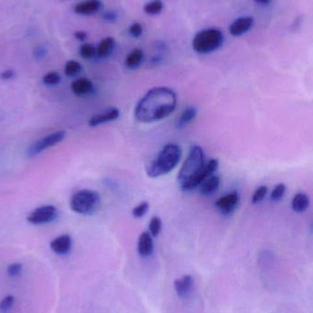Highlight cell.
<instances>
[{"label": "cell", "instance_id": "7c38bea8", "mask_svg": "<svg viewBox=\"0 0 313 313\" xmlns=\"http://www.w3.org/2000/svg\"><path fill=\"white\" fill-rule=\"evenodd\" d=\"M50 246L55 254L64 256L70 251L72 238L69 234H62L58 238H54L50 244Z\"/></svg>", "mask_w": 313, "mask_h": 313}, {"label": "cell", "instance_id": "e575fe53", "mask_svg": "<svg viewBox=\"0 0 313 313\" xmlns=\"http://www.w3.org/2000/svg\"><path fill=\"white\" fill-rule=\"evenodd\" d=\"M253 1L260 5H268L272 0H253Z\"/></svg>", "mask_w": 313, "mask_h": 313}, {"label": "cell", "instance_id": "cb8c5ba5", "mask_svg": "<svg viewBox=\"0 0 313 313\" xmlns=\"http://www.w3.org/2000/svg\"><path fill=\"white\" fill-rule=\"evenodd\" d=\"M62 81V77L57 72H49L42 77V82L47 86H58Z\"/></svg>", "mask_w": 313, "mask_h": 313}, {"label": "cell", "instance_id": "52a82bcc", "mask_svg": "<svg viewBox=\"0 0 313 313\" xmlns=\"http://www.w3.org/2000/svg\"><path fill=\"white\" fill-rule=\"evenodd\" d=\"M58 217V210L54 206H40L28 216L27 221L33 226H42L54 222Z\"/></svg>", "mask_w": 313, "mask_h": 313}, {"label": "cell", "instance_id": "4fadbf2b", "mask_svg": "<svg viewBox=\"0 0 313 313\" xmlns=\"http://www.w3.org/2000/svg\"><path fill=\"white\" fill-rule=\"evenodd\" d=\"M94 88L92 82L86 77L78 78L70 84L72 91L77 96H84L91 94L94 91Z\"/></svg>", "mask_w": 313, "mask_h": 313}, {"label": "cell", "instance_id": "4316f807", "mask_svg": "<svg viewBox=\"0 0 313 313\" xmlns=\"http://www.w3.org/2000/svg\"><path fill=\"white\" fill-rule=\"evenodd\" d=\"M285 192H286V185L283 184H278V185H276L275 188L271 192L270 200H273V202L281 200L282 197L285 194Z\"/></svg>", "mask_w": 313, "mask_h": 313}, {"label": "cell", "instance_id": "f1b7e54d", "mask_svg": "<svg viewBox=\"0 0 313 313\" xmlns=\"http://www.w3.org/2000/svg\"><path fill=\"white\" fill-rule=\"evenodd\" d=\"M15 303V298L11 295L6 296L1 302H0V312L8 313L10 310L13 305Z\"/></svg>", "mask_w": 313, "mask_h": 313}, {"label": "cell", "instance_id": "d590c367", "mask_svg": "<svg viewBox=\"0 0 313 313\" xmlns=\"http://www.w3.org/2000/svg\"><path fill=\"white\" fill-rule=\"evenodd\" d=\"M62 1H64V0H62Z\"/></svg>", "mask_w": 313, "mask_h": 313}, {"label": "cell", "instance_id": "277c9868", "mask_svg": "<svg viewBox=\"0 0 313 313\" xmlns=\"http://www.w3.org/2000/svg\"><path fill=\"white\" fill-rule=\"evenodd\" d=\"M224 42V35L217 28H207L196 33L192 40V48L196 54H209L220 49Z\"/></svg>", "mask_w": 313, "mask_h": 313}, {"label": "cell", "instance_id": "9c48e42d", "mask_svg": "<svg viewBox=\"0 0 313 313\" xmlns=\"http://www.w3.org/2000/svg\"><path fill=\"white\" fill-rule=\"evenodd\" d=\"M254 18L250 16H239L236 18L229 26V33L232 37H241L253 28Z\"/></svg>", "mask_w": 313, "mask_h": 313}, {"label": "cell", "instance_id": "836d02e7", "mask_svg": "<svg viewBox=\"0 0 313 313\" xmlns=\"http://www.w3.org/2000/svg\"><path fill=\"white\" fill-rule=\"evenodd\" d=\"M74 36L78 42H84L88 38L86 32L84 30H76V32L74 33Z\"/></svg>", "mask_w": 313, "mask_h": 313}, {"label": "cell", "instance_id": "7402d4cb", "mask_svg": "<svg viewBox=\"0 0 313 313\" xmlns=\"http://www.w3.org/2000/svg\"><path fill=\"white\" fill-rule=\"evenodd\" d=\"M82 70V64L76 60H68L64 66L65 76L69 77H74L78 76Z\"/></svg>", "mask_w": 313, "mask_h": 313}, {"label": "cell", "instance_id": "44dd1931", "mask_svg": "<svg viewBox=\"0 0 313 313\" xmlns=\"http://www.w3.org/2000/svg\"><path fill=\"white\" fill-rule=\"evenodd\" d=\"M164 10V3L162 0H150L143 6V10L146 15L156 16Z\"/></svg>", "mask_w": 313, "mask_h": 313}, {"label": "cell", "instance_id": "d4e9b609", "mask_svg": "<svg viewBox=\"0 0 313 313\" xmlns=\"http://www.w3.org/2000/svg\"><path fill=\"white\" fill-rule=\"evenodd\" d=\"M162 219L158 216H153L150 224H148V232L153 238H156L162 231Z\"/></svg>", "mask_w": 313, "mask_h": 313}, {"label": "cell", "instance_id": "3957f363", "mask_svg": "<svg viewBox=\"0 0 313 313\" xmlns=\"http://www.w3.org/2000/svg\"><path fill=\"white\" fill-rule=\"evenodd\" d=\"M182 156V150L180 146L175 143H168L150 163L146 168V175L150 178H158L167 175L178 166Z\"/></svg>", "mask_w": 313, "mask_h": 313}, {"label": "cell", "instance_id": "ac0fdd59", "mask_svg": "<svg viewBox=\"0 0 313 313\" xmlns=\"http://www.w3.org/2000/svg\"><path fill=\"white\" fill-rule=\"evenodd\" d=\"M194 284V278L190 275L184 276L174 282V288L180 298H184L189 293Z\"/></svg>", "mask_w": 313, "mask_h": 313}, {"label": "cell", "instance_id": "d6986e66", "mask_svg": "<svg viewBox=\"0 0 313 313\" xmlns=\"http://www.w3.org/2000/svg\"><path fill=\"white\" fill-rule=\"evenodd\" d=\"M196 116H197L196 108L194 106L185 108L176 122V128L178 130L184 128L194 120Z\"/></svg>", "mask_w": 313, "mask_h": 313}, {"label": "cell", "instance_id": "1f68e13d", "mask_svg": "<svg viewBox=\"0 0 313 313\" xmlns=\"http://www.w3.org/2000/svg\"><path fill=\"white\" fill-rule=\"evenodd\" d=\"M118 18V14L116 11L108 10L102 14V20L104 22L113 23V22H116Z\"/></svg>", "mask_w": 313, "mask_h": 313}, {"label": "cell", "instance_id": "8fae6325", "mask_svg": "<svg viewBox=\"0 0 313 313\" xmlns=\"http://www.w3.org/2000/svg\"><path fill=\"white\" fill-rule=\"evenodd\" d=\"M120 116V111L118 108H108L102 113L98 114L90 118L88 124L91 128H96L101 124L114 121Z\"/></svg>", "mask_w": 313, "mask_h": 313}, {"label": "cell", "instance_id": "9a60e30c", "mask_svg": "<svg viewBox=\"0 0 313 313\" xmlns=\"http://www.w3.org/2000/svg\"><path fill=\"white\" fill-rule=\"evenodd\" d=\"M144 52L140 48H135L126 55L124 59V65L130 70L138 69L144 60Z\"/></svg>", "mask_w": 313, "mask_h": 313}, {"label": "cell", "instance_id": "e0dca14e", "mask_svg": "<svg viewBox=\"0 0 313 313\" xmlns=\"http://www.w3.org/2000/svg\"><path fill=\"white\" fill-rule=\"evenodd\" d=\"M116 45V40L113 37H106L98 44L96 46V57L100 59L108 58L110 54H112Z\"/></svg>", "mask_w": 313, "mask_h": 313}, {"label": "cell", "instance_id": "6da1fadb", "mask_svg": "<svg viewBox=\"0 0 313 313\" xmlns=\"http://www.w3.org/2000/svg\"><path fill=\"white\" fill-rule=\"evenodd\" d=\"M177 106V94L166 86L152 88L136 106L135 118L144 124L154 123L167 118Z\"/></svg>", "mask_w": 313, "mask_h": 313}, {"label": "cell", "instance_id": "5bb4252c", "mask_svg": "<svg viewBox=\"0 0 313 313\" xmlns=\"http://www.w3.org/2000/svg\"><path fill=\"white\" fill-rule=\"evenodd\" d=\"M154 244L152 240V236L150 232H141L138 243V251L141 256H148L153 253Z\"/></svg>", "mask_w": 313, "mask_h": 313}, {"label": "cell", "instance_id": "5b68a950", "mask_svg": "<svg viewBox=\"0 0 313 313\" xmlns=\"http://www.w3.org/2000/svg\"><path fill=\"white\" fill-rule=\"evenodd\" d=\"M101 197L98 192L92 190H81L72 196L70 210L82 216H90L98 210Z\"/></svg>", "mask_w": 313, "mask_h": 313}, {"label": "cell", "instance_id": "f546056e", "mask_svg": "<svg viewBox=\"0 0 313 313\" xmlns=\"http://www.w3.org/2000/svg\"><path fill=\"white\" fill-rule=\"evenodd\" d=\"M268 194V188L266 186H260L258 189L254 190L253 196H252V202L254 204H260L261 200L264 199L266 195Z\"/></svg>", "mask_w": 313, "mask_h": 313}, {"label": "cell", "instance_id": "2e32d148", "mask_svg": "<svg viewBox=\"0 0 313 313\" xmlns=\"http://www.w3.org/2000/svg\"><path fill=\"white\" fill-rule=\"evenodd\" d=\"M220 184H221L220 178L216 175H212L209 178H206V180H204L199 186L200 194L204 196L214 194L216 190L219 189Z\"/></svg>", "mask_w": 313, "mask_h": 313}, {"label": "cell", "instance_id": "484cf974", "mask_svg": "<svg viewBox=\"0 0 313 313\" xmlns=\"http://www.w3.org/2000/svg\"><path fill=\"white\" fill-rule=\"evenodd\" d=\"M148 209H150V204L146 200L141 202L132 209V216L135 218H142L143 216H145Z\"/></svg>", "mask_w": 313, "mask_h": 313}, {"label": "cell", "instance_id": "d6a6232c", "mask_svg": "<svg viewBox=\"0 0 313 313\" xmlns=\"http://www.w3.org/2000/svg\"><path fill=\"white\" fill-rule=\"evenodd\" d=\"M14 76H15V72L13 70H10V69H8V70H3V72H1L0 78H1L2 80L8 81V80H11L12 78H14Z\"/></svg>", "mask_w": 313, "mask_h": 313}, {"label": "cell", "instance_id": "7a4b0ae2", "mask_svg": "<svg viewBox=\"0 0 313 313\" xmlns=\"http://www.w3.org/2000/svg\"><path fill=\"white\" fill-rule=\"evenodd\" d=\"M219 167L216 158L206 163L204 153L200 146L190 148L189 154L178 170V182L184 192H190L216 172Z\"/></svg>", "mask_w": 313, "mask_h": 313}, {"label": "cell", "instance_id": "8992f818", "mask_svg": "<svg viewBox=\"0 0 313 313\" xmlns=\"http://www.w3.org/2000/svg\"><path fill=\"white\" fill-rule=\"evenodd\" d=\"M65 135L66 133L64 130H59L40 138L28 148L27 156L28 158L38 156L50 148L58 145L64 140Z\"/></svg>", "mask_w": 313, "mask_h": 313}, {"label": "cell", "instance_id": "603a6c76", "mask_svg": "<svg viewBox=\"0 0 313 313\" xmlns=\"http://www.w3.org/2000/svg\"><path fill=\"white\" fill-rule=\"evenodd\" d=\"M79 54L82 59H92L96 57V47L94 44L84 42L79 49Z\"/></svg>", "mask_w": 313, "mask_h": 313}, {"label": "cell", "instance_id": "ba28073f", "mask_svg": "<svg viewBox=\"0 0 313 313\" xmlns=\"http://www.w3.org/2000/svg\"><path fill=\"white\" fill-rule=\"evenodd\" d=\"M240 200V196L236 192L224 195L216 202V207L224 216H229L234 212Z\"/></svg>", "mask_w": 313, "mask_h": 313}, {"label": "cell", "instance_id": "30bf717a", "mask_svg": "<svg viewBox=\"0 0 313 313\" xmlns=\"http://www.w3.org/2000/svg\"><path fill=\"white\" fill-rule=\"evenodd\" d=\"M103 8L101 0H84L74 6V11L80 16H92L96 14Z\"/></svg>", "mask_w": 313, "mask_h": 313}, {"label": "cell", "instance_id": "83f0119b", "mask_svg": "<svg viewBox=\"0 0 313 313\" xmlns=\"http://www.w3.org/2000/svg\"><path fill=\"white\" fill-rule=\"evenodd\" d=\"M128 30L130 37H132L133 38H138L142 36L144 28H143L142 24L140 22H133L128 28Z\"/></svg>", "mask_w": 313, "mask_h": 313}, {"label": "cell", "instance_id": "ffe728a7", "mask_svg": "<svg viewBox=\"0 0 313 313\" xmlns=\"http://www.w3.org/2000/svg\"><path fill=\"white\" fill-rule=\"evenodd\" d=\"M310 206V199L308 195L298 192L292 199V209L296 212H303L308 209Z\"/></svg>", "mask_w": 313, "mask_h": 313}, {"label": "cell", "instance_id": "4dcf8cb0", "mask_svg": "<svg viewBox=\"0 0 313 313\" xmlns=\"http://www.w3.org/2000/svg\"><path fill=\"white\" fill-rule=\"evenodd\" d=\"M22 264L20 263H13V264H10L8 266V275L11 276V278H15L18 276L22 273Z\"/></svg>", "mask_w": 313, "mask_h": 313}]
</instances>
